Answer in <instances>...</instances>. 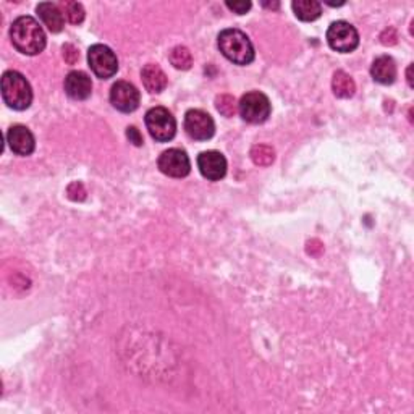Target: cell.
<instances>
[{
  "instance_id": "d6986e66",
  "label": "cell",
  "mask_w": 414,
  "mask_h": 414,
  "mask_svg": "<svg viewBox=\"0 0 414 414\" xmlns=\"http://www.w3.org/2000/svg\"><path fill=\"white\" fill-rule=\"evenodd\" d=\"M170 64H172L177 70H190L191 65H193V55L191 52L183 48V45H177L173 48L169 55Z\"/></svg>"
},
{
  "instance_id": "44dd1931",
  "label": "cell",
  "mask_w": 414,
  "mask_h": 414,
  "mask_svg": "<svg viewBox=\"0 0 414 414\" xmlns=\"http://www.w3.org/2000/svg\"><path fill=\"white\" fill-rule=\"evenodd\" d=\"M62 8H64L65 17L69 18L71 24H81L85 22V8H83L81 3L78 2H64L62 3Z\"/></svg>"
},
{
  "instance_id": "30bf717a",
  "label": "cell",
  "mask_w": 414,
  "mask_h": 414,
  "mask_svg": "<svg viewBox=\"0 0 414 414\" xmlns=\"http://www.w3.org/2000/svg\"><path fill=\"white\" fill-rule=\"evenodd\" d=\"M139 91L128 81H117L110 90V104L123 113L134 112L139 107Z\"/></svg>"
},
{
  "instance_id": "603a6c76",
  "label": "cell",
  "mask_w": 414,
  "mask_h": 414,
  "mask_svg": "<svg viewBox=\"0 0 414 414\" xmlns=\"http://www.w3.org/2000/svg\"><path fill=\"white\" fill-rule=\"evenodd\" d=\"M66 194H69V198L71 201H83L86 198L85 186H83L81 183H78V181H75V183H71L69 186V190H66Z\"/></svg>"
},
{
  "instance_id": "4316f807",
  "label": "cell",
  "mask_w": 414,
  "mask_h": 414,
  "mask_svg": "<svg viewBox=\"0 0 414 414\" xmlns=\"http://www.w3.org/2000/svg\"><path fill=\"white\" fill-rule=\"evenodd\" d=\"M380 41H382V44H384V45L397 44V33H395V29H393V28L385 29L384 33H382V36H380Z\"/></svg>"
},
{
  "instance_id": "5b68a950",
  "label": "cell",
  "mask_w": 414,
  "mask_h": 414,
  "mask_svg": "<svg viewBox=\"0 0 414 414\" xmlns=\"http://www.w3.org/2000/svg\"><path fill=\"white\" fill-rule=\"evenodd\" d=\"M271 101L266 94L259 91L248 92L241 97L240 104H238V112L243 117V120L248 123H264L271 117Z\"/></svg>"
},
{
  "instance_id": "277c9868",
  "label": "cell",
  "mask_w": 414,
  "mask_h": 414,
  "mask_svg": "<svg viewBox=\"0 0 414 414\" xmlns=\"http://www.w3.org/2000/svg\"><path fill=\"white\" fill-rule=\"evenodd\" d=\"M144 123L151 136L159 143H167L177 133V120L165 107H152L144 117Z\"/></svg>"
},
{
  "instance_id": "7a4b0ae2",
  "label": "cell",
  "mask_w": 414,
  "mask_h": 414,
  "mask_svg": "<svg viewBox=\"0 0 414 414\" xmlns=\"http://www.w3.org/2000/svg\"><path fill=\"white\" fill-rule=\"evenodd\" d=\"M219 49L225 59L236 65H250L255 60V48L250 38L240 29H224L219 34Z\"/></svg>"
},
{
  "instance_id": "9a60e30c",
  "label": "cell",
  "mask_w": 414,
  "mask_h": 414,
  "mask_svg": "<svg viewBox=\"0 0 414 414\" xmlns=\"http://www.w3.org/2000/svg\"><path fill=\"white\" fill-rule=\"evenodd\" d=\"M41 22H43L50 33H60L65 26L64 13L60 12V8L52 2H43L36 7Z\"/></svg>"
},
{
  "instance_id": "ac0fdd59",
  "label": "cell",
  "mask_w": 414,
  "mask_h": 414,
  "mask_svg": "<svg viewBox=\"0 0 414 414\" xmlns=\"http://www.w3.org/2000/svg\"><path fill=\"white\" fill-rule=\"evenodd\" d=\"M332 90H334V94L336 97H340V99H348V97H351L355 94L356 85H355L353 78H351L348 73H345V71L338 70L334 75Z\"/></svg>"
},
{
  "instance_id": "4fadbf2b",
  "label": "cell",
  "mask_w": 414,
  "mask_h": 414,
  "mask_svg": "<svg viewBox=\"0 0 414 414\" xmlns=\"http://www.w3.org/2000/svg\"><path fill=\"white\" fill-rule=\"evenodd\" d=\"M65 92L75 101H86L92 92L91 78L85 71H70L65 78Z\"/></svg>"
},
{
  "instance_id": "83f0119b",
  "label": "cell",
  "mask_w": 414,
  "mask_h": 414,
  "mask_svg": "<svg viewBox=\"0 0 414 414\" xmlns=\"http://www.w3.org/2000/svg\"><path fill=\"white\" fill-rule=\"evenodd\" d=\"M264 7H269V8H276V10H277L278 7H280V3H278V2H276V3H264Z\"/></svg>"
},
{
  "instance_id": "cb8c5ba5",
  "label": "cell",
  "mask_w": 414,
  "mask_h": 414,
  "mask_svg": "<svg viewBox=\"0 0 414 414\" xmlns=\"http://www.w3.org/2000/svg\"><path fill=\"white\" fill-rule=\"evenodd\" d=\"M64 59H65L66 64L75 65L76 62H78V59H80V52L76 50L75 45L65 44V45H64Z\"/></svg>"
},
{
  "instance_id": "7c38bea8",
  "label": "cell",
  "mask_w": 414,
  "mask_h": 414,
  "mask_svg": "<svg viewBox=\"0 0 414 414\" xmlns=\"http://www.w3.org/2000/svg\"><path fill=\"white\" fill-rule=\"evenodd\" d=\"M7 143L13 154L17 155H29L34 152L36 141L33 133L23 125H15L8 129Z\"/></svg>"
},
{
  "instance_id": "ffe728a7",
  "label": "cell",
  "mask_w": 414,
  "mask_h": 414,
  "mask_svg": "<svg viewBox=\"0 0 414 414\" xmlns=\"http://www.w3.org/2000/svg\"><path fill=\"white\" fill-rule=\"evenodd\" d=\"M250 155L252 162L259 165V167H269L276 160V151L271 146H266V144H257V146L251 149Z\"/></svg>"
},
{
  "instance_id": "d4e9b609",
  "label": "cell",
  "mask_w": 414,
  "mask_h": 414,
  "mask_svg": "<svg viewBox=\"0 0 414 414\" xmlns=\"http://www.w3.org/2000/svg\"><path fill=\"white\" fill-rule=\"evenodd\" d=\"M225 5L236 15H245L251 8V2H246V0H243V2H227Z\"/></svg>"
},
{
  "instance_id": "f1b7e54d",
  "label": "cell",
  "mask_w": 414,
  "mask_h": 414,
  "mask_svg": "<svg viewBox=\"0 0 414 414\" xmlns=\"http://www.w3.org/2000/svg\"><path fill=\"white\" fill-rule=\"evenodd\" d=\"M411 70H413V66H410V69H408V83H410V86L413 87V78H411Z\"/></svg>"
},
{
  "instance_id": "7402d4cb",
  "label": "cell",
  "mask_w": 414,
  "mask_h": 414,
  "mask_svg": "<svg viewBox=\"0 0 414 414\" xmlns=\"http://www.w3.org/2000/svg\"><path fill=\"white\" fill-rule=\"evenodd\" d=\"M215 107L224 117H233L238 110V104L235 101V97L230 94H220L217 96L215 99Z\"/></svg>"
},
{
  "instance_id": "8992f818",
  "label": "cell",
  "mask_w": 414,
  "mask_h": 414,
  "mask_svg": "<svg viewBox=\"0 0 414 414\" xmlns=\"http://www.w3.org/2000/svg\"><path fill=\"white\" fill-rule=\"evenodd\" d=\"M87 62L97 78L108 80L118 71V60L110 48L104 44H94L87 50Z\"/></svg>"
},
{
  "instance_id": "5bb4252c",
  "label": "cell",
  "mask_w": 414,
  "mask_h": 414,
  "mask_svg": "<svg viewBox=\"0 0 414 414\" xmlns=\"http://www.w3.org/2000/svg\"><path fill=\"white\" fill-rule=\"evenodd\" d=\"M141 80L146 91L151 92V94H159L167 87V75L155 64H148L143 66Z\"/></svg>"
},
{
  "instance_id": "2e32d148",
  "label": "cell",
  "mask_w": 414,
  "mask_h": 414,
  "mask_svg": "<svg viewBox=\"0 0 414 414\" xmlns=\"http://www.w3.org/2000/svg\"><path fill=\"white\" fill-rule=\"evenodd\" d=\"M371 75L380 85H392L397 78L395 60L388 55L377 57L371 66Z\"/></svg>"
},
{
  "instance_id": "6da1fadb",
  "label": "cell",
  "mask_w": 414,
  "mask_h": 414,
  "mask_svg": "<svg viewBox=\"0 0 414 414\" xmlns=\"http://www.w3.org/2000/svg\"><path fill=\"white\" fill-rule=\"evenodd\" d=\"M10 39H12L13 48L24 55H38L48 44L43 26L28 15L17 18L12 23Z\"/></svg>"
},
{
  "instance_id": "484cf974",
  "label": "cell",
  "mask_w": 414,
  "mask_h": 414,
  "mask_svg": "<svg viewBox=\"0 0 414 414\" xmlns=\"http://www.w3.org/2000/svg\"><path fill=\"white\" fill-rule=\"evenodd\" d=\"M127 136L129 139V143H133L134 146H143V136H141V133H139L138 128L128 127L127 128Z\"/></svg>"
},
{
  "instance_id": "52a82bcc",
  "label": "cell",
  "mask_w": 414,
  "mask_h": 414,
  "mask_svg": "<svg viewBox=\"0 0 414 414\" xmlns=\"http://www.w3.org/2000/svg\"><path fill=\"white\" fill-rule=\"evenodd\" d=\"M327 43L334 50L348 54L359 45V34L348 22H335L327 29Z\"/></svg>"
},
{
  "instance_id": "ba28073f",
  "label": "cell",
  "mask_w": 414,
  "mask_h": 414,
  "mask_svg": "<svg viewBox=\"0 0 414 414\" xmlns=\"http://www.w3.org/2000/svg\"><path fill=\"white\" fill-rule=\"evenodd\" d=\"M185 129L194 141H207L214 136L215 123L212 117L199 108H191L185 115Z\"/></svg>"
},
{
  "instance_id": "9c48e42d",
  "label": "cell",
  "mask_w": 414,
  "mask_h": 414,
  "mask_svg": "<svg viewBox=\"0 0 414 414\" xmlns=\"http://www.w3.org/2000/svg\"><path fill=\"white\" fill-rule=\"evenodd\" d=\"M157 165L160 172L172 178H185L186 175H190L191 172L190 157L186 155L185 151H181V149L177 148L167 149V151L160 154Z\"/></svg>"
},
{
  "instance_id": "8fae6325",
  "label": "cell",
  "mask_w": 414,
  "mask_h": 414,
  "mask_svg": "<svg viewBox=\"0 0 414 414\" xmlns=\"http://www.w3.org/2000/svg\"><path fill=\"white\" fill-rule=\"evenodd\" d=\"M198 167L203 177L210 181H219L227 173V159L219 151H206L198 155Z\"/></svg>"
},
{
  "instance_id": "e0dca14e",
  "label": "cell",
  "mask_w": 414,
  "mask_h": 414,
  "mask_svg": "<svg viewBox=\"0 0 414 414\" xmlns=\"http://www.w3.org/2000/svg\"><path fill=\"white\" fill-rule=\"evenodd\" d=\"M292 8L301 22H315L322 15V5L315 0H294Z\"/></svg>"
},
{
  "instance_id": "3957f363",
  "label": "cell",
  "mask_w": 414,
  "mask_h": 414,
  "mask_svg": "<svg viewBox=\"0 0 414 414\" xmlns=\"http://www.w3.org/2000/svg\"><path fill=\"white\" fill-rule=\"evenodd\" d=\"M2 97L13 110H26L33 102V90L20 71L8 70L2 75Z\"/></svg>"
}]
</instances>
